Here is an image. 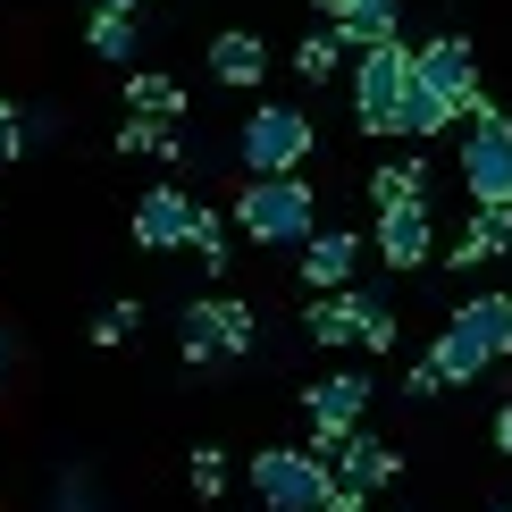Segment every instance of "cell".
Masks as SVG:
<instances>
[{"label":"cell","instance_id":"cell-1","mask_svg":"<svg viewBox=\"0 0 512 512\" xmlns=\"http://www.w3.org/2000/svg\"><path fill=\"white\" fill-rule=\"evenodd\" d=\"M227 227L261 252H303L319 227V194L303 177H244L236 202H227Z\"/></svg>","mask_w":512,"mask_h":512},{"label":"cell","instance_id":"cell-2","mask_svg":"<svg viewBox=\"0 0 512 512\" xmlns=\"http://www.w3.org/2000/svg\"><path fill=\"white\" fill-rule=\"evenodd\" d=\"M454 177L471 210H512V118L496 110V93L479 84V101L462 110V143H454Z\"/></svg>","mask_w":512,"mask_h":512},{"label":"cell","instance_id":"cell-3","mask_svg":"<svg viewBox=\"0 0 512 512\" xmlns=\"http://www.w3.org/2000/svg\"><path fill=\"white\" fill-rule=\"evenodd\" d=\"M311 152H319V126L294 110V101H252V118H236L244 177H303Z\"/></svg>","mask_w":512,"mask_h":512},{"label":"cell","instance_id":"cell-4","mask_svg":"<svg viewBox=\"0 0 512 512\" xmlns=\"http://www.w3.org/2000/svg\"><path fill=\"white\" fill-rule=\"evenodd\" d=\"M403 84H412V42H378V51H353V126H361V135L395 143Z\"/></svg>","mask_w":512,"mask_h":512},{"label":"cell","instance_id":"cell-5","mask_svg":"<svg viewBox=\"0 0 512 512\" xmlns=\"http://www.w3.org/2000/svg\"><path fill=\"white\" fill-rule=\"evenodd\" d=\"M252 496L269 512H319L336 496V479H328V462H319L311 445H261V454H252Z\"/></svg>","mask_w":512,"mask_h":512},{"label":"cell","instance_id":"cell-6","mask_svg":"<svg viewBox=\"0 0 512 512\" xmlns=\"http://www.w3.org/2000/svg\"><path fill=\"white\" fill-rule=\"evenodd\" d=\"M177 345H185V361H244L261 345V319L236 294H202V303L177 311Z\"/></svg>","mask_w":512,"mask_h":512},{"label":"cell","instance_id":"cell-7","mask_svg":"<svg viewBox=\"0 0 512 512\" xmlns=\"http://www.w3.org/2000/svg\"><path fill=\"white\" fill-rule=\"evenodd\" d=\"M412 84L420 93H437L445 110H471L479 101V51H471V34H437V42H420L412 51Z\"/></svg>","mask_w":512,"mask_h":512},{"label":"cell","instance_id":"cell-8","mask_svg":"<svg viewBox=\"0 0 512 512\" xmlns=\"http://www.w3.org/2000/svg\"><path fill=\"white\" fill-rule=\"evenodd\" d=\"M370 370H328V378H311L303 387V412H311V445H336V437H353L361 420H370Z\"/></svg>","mask_w":512,"mask_h":512},{"label":"cell","instance_id":"cell-9","mask_svg":"<svg viewBox=\"0 0 512 512\" xmlns=\"http://www.w3.org/2000/svg\"><path fill=\"white\" fill-rule=\"evenodd\" d=\"M370 252L387 269H429L437 261V210L429 202H387L378 227H370Z\"/></svg>","mask_w":512,"mask_h":512},{"label":"cell","instance_id":"cell-10","mask_svg":"<svg viewBox=\"0 0 512 512\" xmlns=\"http://www.w3.org/2000/svg\"><path fill=\"white\" fill-rule=\"evenodd\" d=\"M311 454L328 462L336 487H361V496H378V487L403 479V454H395L387 437H370V429H353V437H336V445H311Z\"/></svg>","mask_w":512,"mask_h":512},{"label":"cell","instance_id":"cell-11","mask_svg":"<svg viewBox=\"0 0 512 512\" xmlns=\"http://www.w3.org/2000/svg\"><path fill=\"white\" fill-rule=\"evenodd\" d=\"M361 252H370V236H353V227H311V244L294 252V269H303L311 294H345L361 277Z\"/></svg>","mask_w":512,"mask_h":512},{"label":"cell","instance_id":"cell-12","mask_svg":"<svg viewBox=\"0 0 512 512\" xmlns=\"http://www.w3.org/2000/svg\"><path fill=\"white\" fill-rule=\"evenodd\" d=\"M185 219H194V194L185 185H143V202L126 210V236L143 252H185Z\"/></svg>","mask_w":512,"mask_h":512},{"label":"cell","instance_id":"cell-13","mask_svg":"<svg viewBox=\"0 0 512 512\" xmlns=\"http://www.w3.org/2000/svg\"><path fill=\"white\" fill-rule=\"evenodd\" d=\"M454 328L471 336L487 361H512V286H479L471 303H454Z\"/></svg>","mask_w":512,"mask_h":512},{"label":"cell","instance_id":"cell-14","mask_svg":"<svg viewBox=\"0 0 512 512\" xmlns=\"http://www.w3.org/2000/svg\"><path fill=\"white\" fill-rule=\"evenodd\" d=\"M370 294H378V286H361V277H353L345 294H311L303 336H311V345H353V336H361V311H370Z\"/></svg>","mask_w":512,"mask_h":512},{"label":"cell","instance_id":"cell-15","mask_svg":"<svg viewBox=\"0 0 512 512\" xmlns=\"http://www.w3.org/2000/svg\"><path fill=\"white\" fill-rule=\"evenodd\" d=\"M210 76H219L227 93H252V84L269 76V42H261V34H244V26H227L219 42H210Z\"/></svg>","mask_w":512,"mask_h":512},{"label":"cell","instance_id":"cell-16","mask_svg":"<svg viewBox=\"0 0 512 512\" xmlns=\"http://www.w3.org/2000/svg\"><path fill=\"white\" fill-rule=\"evenodd\" d=\"M336 42H345V51L403 42V0H345V17H336Z\"/></svg>","mask_w":512,"mask_h":512},{"label":"cell","instance_id":"cell-17","mask_svg":"<svg viewBox=\"0 0 512 512\" xmlns=\"http://www.w3.org/2000/svg\"><path fill=\"white\" fill-rule=\"evenodd\" d=\"M126 118L177 126V118H194V110H185V84H177V76H160V68H135V76H126Z\"/></svg>","mask_w":512,"mask_h":512},{"label":"cell","instance_id":"cell-18","mask_svg":"<svg viewBox=\"0 0 512 512\" xmlns=\"http://www.w3.org/2000/svg\"><path fill=\"white\" fill-rule=\"evenodd\" d=\"M185 252H194L202 277H227V261H236V227H227L210 202H194V219H185Z\"/></svg>","mask_w":512,"mask_h":512},{"label":"cell","instance_id":"cell-19","mask_svg":"<svg viewBox=\"0 0 512 512\" xmlns=\"http://www.w3.org/2000/svg\"><path fill=\"white\" fill-rule=\"evenodd\" d=\"M429 370H437V387H471V378L487 370V353L454 328V319H445V328H437V345H429Z\"/></svg>","mask_w":512,"mask_h":512},{"label":"cell","instance_id":"cell-20","mask_svg":"<svg viewBox=\"0 0 512 512\" xmlns=\"http://www.w3.org/2000/svg\"><path fill=\"white\" fill-rule=\"evenodd\" d=\"M84 51H93V59H110V68H126V76H135L143 26H135V17H84Z\"/></svg>","mask_w":512,"mask_h":512},{"label":"cell","instance_id":"cell-21","mask_svg":"<svg viewBox=\"0 0 512 512\" xmlns=\"http://www.w3.org/2000/svg\"><path fill=\"white\" fill-rule=\"evenodd\" d=\"M429 185H437L429 160H378L370 168V202L378 210H387V202H429Z\"/></svg>","mask_w":512,"mask_h":512},{"label":"cell","instance_id":"cell-22","mask_svg":"<svg viewBox=\"0 0 512 512\" xmlns=\"http://www.w3.org/2000/svg\"><path fill=\"white\" fill-rule=\"evenodd\" d=\"M445 126H454V110H445L437 93H420V84H403V110H395V135H403V143H437Z\"/></svg>","mask_w":512,"mask_h":512},{"label":"cell","instance_id":"cell-23","mask_svg":"<svg viewBox=\"0 0 512 512\" xmlns=\"http://www.w3.org/2000/svg\"><path fill=\"white\" fill-rule=\"evenodd\" d=\"M294 76H303V84L345 76V42H336V26H311L303 42H294Z\"/></svg>","mask_w":512,"mask_h":512},{"label":"cell","instance_id":"cell-24","mask_svg":"<svg viewBox=\"0 0 512 512\" xmlns=\"http://www.w3.org/2000/svg\"><path fill=\"white\" fill-rule=\"evenodd\" d=\"M185 487L210 504V496H227V445H194L185 454Z\"/></svg>","mask_w":512,"mask_h":512},{"label":"cell","instance_id":"cell-25","mask_svg":"<svg viewBox=\"0 0 512 512\" xmlns=\"http://www.w3.org/2000/svg\"><path fill=\"white\" fill-rule=\"evenodd\" d=\"M395 336H403L395 303H387V294H370V311H361V336H353V345H361V353H395Z\"/></svg>","mask_w":512,"mask_h":512},{"label":"cell","instance_id":"cell-26","mask_svg":"<svg viewBox=\"0 0 512 512\" xmlns=\"http://www.w3.org/2000/svg\"><path fill=\"white\" fill-rule=\"evenodd\" d=\"M135 328H143V303H126V294H118V303L93 311V328H84V336H93V345H126Z\"/></svg>","mask_w":512,"mask_h":512},{"label":"cell","instance_id":"cell-27","mask_svg":"<svg viewBox=\"0 0 512 512\" xmlns=\"http://www.w3.org/2000/svg\"><path fill=\"white\" fill-rule=\"evenodd\" d=\"M51 504L59 512H101V496H93V479H84V471H59L51 479Z\"/></svg>","mask_w":512,"mask_h":512},{"label":"cell","instance_id":"cell-28","mask_svg":"<svg viewBox=\"0 0 512 512\" xmlns=\"http://www.w3.org/2000/svg\"><path fill=\"white\" fill-rule=\"evenodd\" d=\"M0 160H26V110L0 101Z\"/></svg>","mask_w":512,"mask_h":512},{"label":"cell","instance_id":"cell-29","mask_svg":"<svg viewBox=\"0 0 512 512\" xmlns=\"http://www.w3.org/2000/svg\"><path fill=\"white\" fill-rule=\"evenodd\" d=\"M403 395H412V403H437L445 387H437V370H429V361H412V370H403Z\"/></svg>","mask_w":512,"mask_h":512},{"label":"cell","instance_id":"cell-30","mask_svg":"<svg viewBox=\"0 0 512 512\" xmlns=\"http://www.w3.org/2000/svg\"><path fill=\"white\" fill-rule=\"evenodd\" d=\"M143 9H160V0H93V17H143Z\"/></svg>","mask_w":512,"mask_h":512},{"label":"cell","instance_id":"cell-31","mask_svg":"<svg viewBox=\"0 0 512 512\" xmlns=\"http://www.w3.org/2000/svg\"><path fill=\"white\" fill-rule=\"evenodd\" d=\"M319 512H370V496H361V487H336V496L319 504Z\"/></svg>","mask_w":512,"mask_h":512},{"label":"cell","instance_id":"cell-32","mask_svg":"<svg viewBox=\"0 0 512 512\" xmlns=\"http://www.w3.org/2000/svg\"><path fill=\"white\" fill-rule=\"evenodd\" d=\"M496 454L512 462V403H496Z\"/></svg>","mask_w":512,"mask_h":512},{"label":"cell","instance_id":"cell-33","mask_svg":"<svg viewBox=\"0 0 512 512\" xmlns=\"http://www.w3.org/2000/svg\"><path fill=\"white\" fill-rule=\"evenodd\" d=\"M311 9H319V26H336V17H345V0H311Z\"/></svg>","mask_w":512,"mask_h":512},{"label":"cell","instance_id":"cell-34","mask_svg":"<svg viewBox=\"0 0 512 512\" xmlns=\"http://www.w3.org/2000/svg\"><path fill=\"white\" fill-rule=\"evenodd\" d=\"M17 370V345H9V328H0V378H9Z\"/></svg>","mask_w":512,"mask_h":512},{"label":"cell","instance_id":"cell-35","mask_svg":"<svg viewBox=\"0 0 512 512\" xmlns=\"http://www.w3.org/2000/svg\"><path fill=\"white\" fill-rule=\"evenodd\" d=\"M487 512H512V504H487Z\"/></svg>","mask_w":512,"mask_h":512}]
</instances>
